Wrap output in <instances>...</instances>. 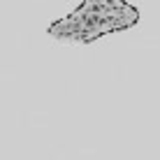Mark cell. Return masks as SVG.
Returning <instances> with one entry per match:
<instances>
[{
    "mask_svg": "<svg viewBox=\"0 0 160 160\" xmlns=\"http://www.w3.org/2000/svg\"><path fill=\"white\" fill-rule=\"evenodd\" d=\"M139 23V9L128 0H84L74 12L53 21L49 37L63 42L91 44L109 32L128 30Z\"/></svg>",
    "mask_w": 160,
    "mask_h": 160,
    "instance_id": "cell-1",
    "label": "cell"
}]
</instances>
